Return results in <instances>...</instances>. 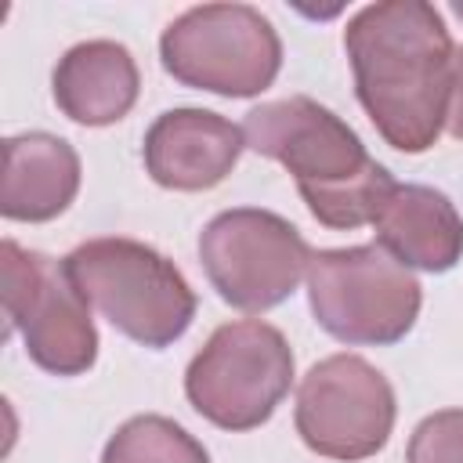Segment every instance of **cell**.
<instances>
[{
	"label": "cell",
	"mask_w": 463,
	"mask_h": 463,
	"mask_svg": "<svg viewBox=\"0 0 463 463\" xmlns=\"http://www.w3.org/2000/svg\"><path fill=\"white\" fill-rule=\"evenodd\" d=\"M101 463H210V456L181 423L145 412L109 438Z\"/></svg>",
	"instance_id": "cell-14"
},
{
	"label": "cell",
	"mask_w": 463,
	"mask_h": 463,
	"mask_svg": "<svg viewBox=\"0 0 463 463\" xmlns=\"http://www.w3.org/2000/svg\"><path fill=\"white\" fill-rule=\"evenodd\" d=\"M315 322L344 344H398L420 318V282L380 242L318 250L307 268Z\"/></svg>",
	"instance_id": "cell-4"
},
{
	"label": "cell",
	"mask_w": 463,
	"mask_h": 463,
	"mask_svg": "<svg viewBox=\"0 0 463 463\" xmlns=\"http://www.w3.org/2000/svg\"><path fill=\"white\" fill-rule=\"evenodd\" d=\"M344 47L358 101L380 137L409 156L427 152L449 116L456 54L438 7L423 0L369 4L347 22Z\"/></svg>",
	"instance_id": "cell-1"
},
{
	"label": "cell",
	"mask_w": 463,
	"mask_h": 463,
	"mask_svg": "<svg viewBox=\"0 0 463 463\" xmlns=\"http://www.w3.org/2000/svg\"><path fill=\"white\" fill-rule=\"evenodd\" d=\"M394 387L358 354L315 362L297 387V434L326 459L358 463L376 456L394 430Z\"/></svg>",
	"instance_id": "cell-9"
},
{
	"label": "cell",
	"mask_w": 463,
	"mask_h": 463,
	"mask_svg": "<svg viewBox=\"0 0 463 463\" xmlns=\"http://www.w3.org/2000/svg\"><path fill=\"white\" fill-rule=\"evenodd\" d=\"M445 127L456 141H463V47L452 54V87H449V116Z\"/></svg>",
	"instance_id": "cell-16"
},
{
	"label": "cell",
	"mask_w": 463,
	"mask_h": 463,
	"mask_svg": "<svg viewBox=\"0 0 463 463\" xmlns=\"http://www.w3.org/2000/svg\"><path fill=\"white\" fill-rule=\"evenodd\" d=\"M246 148L242 127L210 109H170L145 134V170L159 188L206 192L221 184Z\"/></svg>",
	"instance_id": "cell-10"
},
{
	"label": "cell",
	"mask_w": 463,
	"mask_h": 463,
	"mask_svg": "<svg viewBox=\"0 0 463 463\" xmlns=\"http://www.w3.org/2000/svg\"><path fill=\"white\" fill-rule=\"evenodd\" d=\"M4 315L18 329L29 358L54 376H80L98 358V329L87 297L65 271V260L25 250L14 239L0 246Z\"/></svg>",
	"instance_id": "cell-7"
},
{
	"label": "cell",
	"mask_w": 463,
	"mask_h": 463,
	"mask_svg": "<svg viewBox=\"0 0 463 463\" xmlns=\"http://www.w3.org/2000/svg\"><path fill=\"white\" fill-rule=\"evenodd\" d=\"M293 383L286 336L260 318L224 322L188 362L184 394L221 430H253L271 420Z\"/></svg>",
	"instance_id": "cell-6"
},
{
	"label": "cell",
	"mask_w": 463,
	"mask_h": 463,
	"mask_svg": "<svg viewBox=\"0 0 463 463\" xmlns=\"http://www.w3.org/2000/svg\"><path fill=\"white\" fill-rule=\"evenodd\" d=\"M65 271L87 304L141 347L174 344L195 318L188 279L148 242L123 235L87 239L65 257Z\"/></svg>",
	"instance_id": "cell-3"
},
{
	"label": "cell",
	"mask_w": 463,
	"mask_h": 463,
	"mask_svg": "<svg viewBox=\"0 0 463 463\" xmlns=\"http://www.w3.org/2000/svg\"><path fill=\"white\" fill-rule=\"evenodd\" d=\"M54 105L83 127L119 123L141 90L134 54L116 40H83L69 47L51 76Z\"/></svg>",
	"instance_id": "cell-13"
},
{
	"label": "cell",
	"mask_w": 463,
	"mask_h": 463,
	"mask_svg": "<svg viewBox=\"0 0 463 463\" xmlns=\"http://www.w3.org/2000/svg\"><path fill=\"white\" fill-rule=\"evenodd\" d=\"M452 11H456V18L463 22V4H452Z\"/></svg>",
	"instance_id": "cell-17"
},
{
	"label": "cell",
	"mask_w": 463,
	"mask_h": 463,
	"mask_svg": "<svg viewBox=\"0 0 463 463\" xmlns=\"http://www.w3.org/2000/svg\"><path fill=\"white\" fill-rule=\"evenodd\" d=\"M376 242L420 271H449L463 257V217L456 203L430 184H394L376 213Z\"/></svg>",
	"instance_id": "cell-12"
},
{
	"label": "cell",
	"mask_w": 463,
	"mask_h": 463,
	"mask_svg": "<svg viewBox=\"0 0 463 463\" xmlns=\"http://www.w3.org/2000/svg\"><path fill=\"white\" fill-rule=\"evenodd\" d=\"M199 260L224 304L268 311L300 286L311 268V246L286 217L239 206L199 232Z\"/></svg>",
	"instance_id": "cell-8"
},
{
	"label": "cell",
	"mask_w": 463,
	"mask_h": 463,
	"mask_svg": "<svg viewBox=\"0 0 463 463\" xmlns=\"http://www.w3.org/2000/svg\"><path fill=\"white\" fill-rule=\"evenodd\" d=\"M159 58L184 87L221 98H253L275 83L282 40L250 4H199L163 29Z\"/></svg>",
	"instance_id": "cell-5"
},
{
	"label": "cell",
	"mask_w": 463,
	"mask_h": 463,
	"mask_svg": "<svg viewBox=\"0 0 463 463\" xmlns=\"http://www.w3.org/2000/svg\"><path fill=\"white\" fill-rule=\"evenodd\" d=\"M405 463H463V409L423 416L409 438Z\"/></svg>",
	"instance_id": "cell-15"
},
{
	"label": "cell",
	"mask_w": 463,
	"mask_h": 463,
	"mask_svg": "<svg viewBox=\"0 0 463 463\" xmlns=\"http://www.w3.org/2000/svg\"><path fill=\"white\" fill-rule=\"evenodd\" d=\"M80 192V156L65 137L47 130L14 134L4 141L0 213L7 221H54Z\"/></svg>",
	"instance_id": "cell-11"
},
{
	"label": "cell",
	"mask_w": 463,
	"mask_h": 463,
	"mask_svg": "<svg viewBox=\"0 0 463 463\" xmlns=\"http://www.w3.org/2000/svg\"><path fill=\"white\" fill-rule=\"evenodd\" d=\"M242 137L246 148L293 174L311 217L326 228L347 232L376 221L383 199L398 184L387 166L365 152L362 137L307 94L250 109Z\"/></svg>",
	"instance_id": "cell-2"
}]
</instances>
